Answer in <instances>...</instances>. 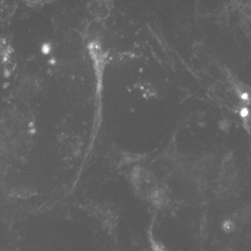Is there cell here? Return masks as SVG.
I'll return each instance as SVG.
<instances>
[{
    "mask_svg": "<svg viewBox=\"0 0 251 251\" xmlns=\"http://www.w3.org/2000/svg\"><path fill=\"white\" fill-rule=\"evenodd\" d=\"M152 251H167V249L162 245L161 243L155 241L154 239L152 240Z\"/></svg>",
    "mask_w": 251,
    "mask_h": 251,
    "instance_id": "obj_1",
    "label": "cell"
}]
</instances>
